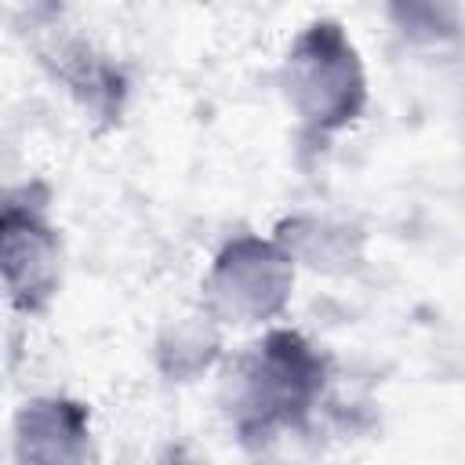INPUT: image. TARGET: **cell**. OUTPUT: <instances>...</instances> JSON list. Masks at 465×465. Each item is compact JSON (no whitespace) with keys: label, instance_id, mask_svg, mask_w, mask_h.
I'll return each instance as SVG.
<instances>
[{"label":"cell","instance_id":"obj_1","mask_svg":"<svg viewBox=\"0 0 465 465\" xmlns=\"http://www.w3.org/2000/svg\"><path fill=\"white\" fill-rule=\"evenodd\" d=\"M327 378L331 363L305 334L269 327L225 363L218 403L236 440L254 450L302 432L323 403Z\"/></svg>","mask_w":465,"mask_h":465},{"label":"cell","instance_id":"obj_2","mask_svg":"<svg viewBox=\"0 0 465 465\" xmlns=\"http://www.w3.org/2000/svg\"><path fill=\"white\" fill-rule=\"evenodd\" d=\"M276 84L309 142H327L352 127L371 98L363 58L334 18H316L291 40Z\"/></svg>","mask_w":465,"mask_h":465},{"label":"cell","instance_id":"obj_3","mask_svg":"<svg viewBox=\"0 0 465 465\" xmlns=\"http://www.w3.org/2000/svg\"><path fill=\"white\" fill-rule=\"evenodd\" d=\"M294 272L276 236L240 232L222 243L203 276V309L225 327H269L291 305Z\"/></svg>","mask_w":465,"mask_h":465},{"label":"cell","instance_id":"obj_4","mask_svg":"<svg viewBox=\"0 0 465 465\" xmlns=\"http://www.w3.org/2000/svg\"><path fill=\"white\" fill-rule=\"evenodd\" d=\"M62 236L47 218V203L7 196L0 207V272L7 305L22 316H40L62 291Z\"/></svg>","mask_w":465,"mask_h":465},{"label":"cell","instance_id":"obj_5","mask_svg":"<svg viewBox=\"0 0 465 465\" xmlns=\"http://www.w3.org/2000/svg\"><path fill=\"white\" fill-rule=\"evenodd\" d=\"M33 51L40 54V62L54 73V80H62L87 113H102L113 116L120 105V80L116 73L91 51L87 40H80L58 7H40L33 15Z\"/></svg>","mask_w":465,"mask_h":465},{"label":"cell","instance_id":"obj_6","mask_svg":"<svg viewBox=\"0 0 465 465\" xmlns=\"http://www.w3.org/2000/svg\"><path fill=\"white\" fill-rule=\"evenodd\" d=\"M11 443L18 461L84 465L94 458L91 411L69 396H33L15 414Z\"/></svg>","mask_w":465,"mask_h":465},{"label":"cell","instance_id":"obj_7","mask_svg":"<svg viewBox=\"0 0 465 465\" xmlns=\"http://www.w3.org/2000/svg\"><path fill=\"white\" fill-rule=\"evenodd\" d=\"M272 236L283 243L294 265H309L316 272H349L363 254L360 229L334 218H320V214L283 218Z\"/></svg>","mask_w":465,"mask_h":465},{"label":"cell","instance_id":"obj_8","mask_svg":"<svg viewBox=\"0 0 465 465\" xmlns=\"http://www.w3.org/2000/svg\"><path fill=\"white\" fill-rule=\"evenodd\" d=\"M214 327H218V320L207 309H200L189 320H174V327H167L160 345H156L163 374H171L178 381H189L193 374L207 371L218 360V349H222V338H218Z\"/></svg>","mask_w":465,"mask_h":465},{"label":"cell","instance_id":"obj_9","mask_svg":"<svg viewBox=\"0 0 465 465\" xmlns=\"http://www.w3.org/2000/svg\"><path fill=\"white\" fill-rule=\"evenodd\" d=\"M392 29L414 47L454 44L465 29L461 0H381Z\"/></svg>","mask_w":465,"mask_h":465}]
</instances>
